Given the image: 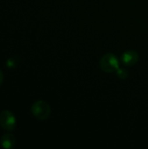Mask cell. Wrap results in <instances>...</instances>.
I'll list each match as a JSON object with an SVG mask.
<instances>
[{
  "label": "cell",
  "mask_w": 148,
  "mask_h": 149,
  "mask_svg": "<svg viewBox=\"0 0 148 149\" xmlns=\"http://www.w3.org/2000/svg\"><path fill=\"white\" fill-rule=\"evenodd\" d=\"M117 76L121 79H126L128 77V72L124 68H119L117 70Z\"/></svg>",
  "instance_id": "obj_7"
},
{
  "label": "cell",
  "mask_w": 148,
  "mask_h": 149,
  "mask_svg": "<svg viewBox=\"0 0 148 149\" xmlns=\"http://www.w3.org/2000/svg\"><path fill=\"white\" fill-rule=\"evenodd\" d=\"M31 111L32 115L39 120H44L48 119L51 112L50 105L44 100L35 101L31 107Z\"/></svg>",
  "instance_id": "obj_1"
},
{
  "label": "cell",
  "mask_w": 148,
  "mask_h": 149,
  "mask_svg": "<svg viewBox=\"0 0 148 149\" xmlns=\"http://www.w3.org/2000/svg\"><path fill=\"white\" fill-rule=\"evenodd\" d=\"M18 64V58L17 57H12L10 58L7 61H6V65L9 68H14Z\"/></svg>",
  "instance_id": "obj_6"
},
{
  "label": "cell",
  "mask_w": 148,
  "mask_h": 149,
  "mask_svg": "<svg viewBox=\"0 0 148 149\" xmlns=\"http://www.w3.org/2000/svg\"><path fill=\"white\" fill-rule=\"evenodd\" d=\"M0 143L3 148H13L16 145V139L11 134H5L2 136Z\"/></svg>",
  "instance_id": "obj_5"
},
{
  "label": "cell",
  "mask_w": 148,
  "mask_h": 149,
  "mask_svg": "<svg viewBox=\"0 0 148 149\" xmlns=\"http://www.w3.org/2000/svg\"><path fill=\"white\" fill-rule=\"evenodd\" d=\"M0 127L8 132L13 131L16 127V117L9 110H3L0 113Z\"/></svg>",
  "instance_id": "obj_3"
},
{
  "label": "cell",
  "mask_w": 148,
  "mask_h": 149,
  "mask_svg": "<svg viewBox=\"0 0 148 149\" xmlns=\"http://www.w3.org/2000/svg\"><path fill=\"white\" fill-rule=\"evenodd\" d=\"M3 74L2 71L0 70V86L3 84Z\"/></svg>",
  "instance_id": "obj_8"
},
{
  "label": "cell",
  "mask_w": 148,
  "mask_h": 149,
  "mask_svg": "<svg viewBox=\"0 0 148 149\" xmlns=\"http://www.w3.org/2000/svg\"><path fill=\"white\" fill-rule=\"evenodd\" d=\"M120 61L118 58L113 53L105 54L99 60V66L101 70L105 72H117L120 68Z\"/></svg>",
  "instance_id": "obj_2"
},
{
  "label": "cell",
  "mask_w": 148,
  "mask_h": 149,
  "mask_svg": "<svg viewBox=\"0 0 148 149\" xmlns=\"http://www.w3.org/2000/svg\"><path fill=\"white\" fill-rule=\"evenodd\" d=\"M121 60L125 65L128 66H132V65H136V63L139 61V55L135 51L128 50L123 53L121 57Z\"/></svg>",
  "instance_id": "obj_4"
}]
</instances>
